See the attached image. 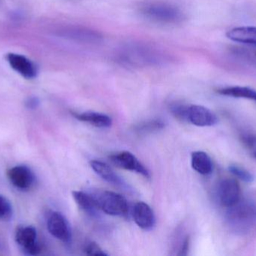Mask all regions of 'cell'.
I'll return each instance as SVG.
<instances>
[{
    "label": "cell",
    "mask_w": 256,
    "mask_h": 256,
    "mask_svg": "<svg viewBox=\"0 0 256 256\" xmlns=\"http://www.w3.org/2000/svg\"><path fill=\"white\" fill-rule=\"evenodd\" d=\"M226 220L232 231L237 234L250 232L256 225V204L249 200H239L227 208Z\"/></svg>",
    "instance_id": "1"
},
{
    "label": "cell",
    "mask_w": 256,
    "mask_h": 256,
    "mask_svg": "<svg viewBox=\"0 0 256 256\" xmlns=\"http://www.w3.org/2000/svg\"><path fill=\"white\" fill-rule=\"evenodd\" d=\"M120 58L124 64L137 67L160 65L166 60L158 48L143 44H131L124 47L120 52Z\"/></svg>",
    "instance_id": "2"
},
{
    "label": "cell",
    "mask_w": 256,
    "mask_h": 256,
    "mask_svg": "<svg viewBox=\"0 0 256 256\" xmlns=\"http://www.w3.org/2000/svg\"><path fill=\"white\" fill-rule=\"evenodd\" d=\"M141 12L146 18L162 24H179L184 19V15L178 7L164 2L146 3Z\"/></svg>",
    "instance_id": "3"
},
{
    "label": "cell",
    "mask_w": 256,
    "mask_h": 256,
    "mask_svg": "<svg viewBox=\"0 0 256 256\" xmlns=\"http://www.w3.org/2000/svg\"><path fill=\"white\" fill-rule=\"evenodd\" d=\"M98 208L106 214L114 216L127 215L128 204L124 197L116 192L104 191L93 195Z\"/></svg>",
    "instance_id": "4"
},
{
    "label": "cell",
    "mask_w": 256,
    "mask_h": 256,
    "mask_svg": "<svg viewBox=\"0 0 256 256\" xmlns=\"http://www.w3.org/2000/svg\"><path fill=\"white\" fill-rule=\"evenodd\" d=\"M15 241L26 255H37L40 252L38 234L33 226H20L15 232Z\"/></svg>",
    "instance_id": "5"
},
{
    "label": "cell",
    "mask_w": 256,
    "mask_h": 256,
    "mask_svg": "<svg viewBox=\"0 0 256 256\" xmlns=\"http://www.w3.org/2000/svg\"><path fill=\"white\" fill-rule=\"evenodd\" d=\"M46 226L51 235L64 243L72 240V230L67 219L60 212H52L46 221Z\"/></svg>",
    "instance_id": "6"
},
{
    "label": "cell",
    "mask_w": 256,
    "mask_h": 256,
    "mask_svg": "<svg viewBox=\"0 0 256 256\" xmlns=\"http://www.w3.org/2000/svg\"><path fill=\"white\" fill-rule=\"evenodd\" d=\"M7 177L10 183L20 190H30L36 183V176L26 165H16L8 170Z\"/></svg>",
    "instance_id": "7"
},
{
    "label": "cell",
    "mask_w": 256,
    "mask_h": 256,
    "mask_svg": "<svg viewBox=\"0 0 256 256\" xmlns=\"http://www.w3.org/2000/svg\"><path fill=\"white\" fill-rule=\"evenodd\" d=\"M218 196L222 207H228L236 204L240 199V188L237 180L224 179L220 183Z\"/></svg>",
    "instance_id": "8"
},
{
    "label": "cell",
    "mask_w": 256,
    "mask_h": 256,
    "mask_svg": "<svg viewBox=\"0 0 256 256\" xmlns=\"http://www.w3.org/2000/svg\"><path fill=\"white\" fill-rule=\"evenodd\" d=\"M110 159L112 163L120 168L141 174L146 178L150 177V174L147 168L130 152L122 151L115 153L112 155Z\"/></svg>",
    "instance_id": "9"
},
{
    "label": "cell",
    "mask_w": 256,
    "mask_h": 256,
    "mask_svg": "<svg viewBox=\"0 0 256 256\" xmlns=\"http://www.w3.org/2000/svg\"><path fill=\"white\" fill-rule=\"evenodd\" d=\"M186 121L200 127L212 126L218 123L216 116L210 110L201 105H188Z\"/></svg>",
    "instance_id": "10"
},
{
    "label": "cell",
    "mask_w": 256,
    "mask_h": 256,
    "mask_svg": "<svg viewBox=\"0 0 256 256\" xmlns=\"http://www.w3.org/2000/svg\"><path fill=\"white\" fill-rule=\"evenodd\" d=\"M62 36L81 43H98L103 39V36L98 32L82 27H68L62 31Z\"/></svg>",
    "instance_id": "11"
},
{
    "label": "cell",
    "mask_w": 256,
    "mask_h": 256,
    "mask_svg": "<svg viewBox=\"0 0 256 256\" xmlns=\"http://www.w3.org/2000/svg\"><path fill=\"white\" fill-rule=\"evenodd\" d=\"M6 60L14 70L26 79H32L37 76L38 70L36 65L24 56L9 53L6 55Z\"/></svg>",
    "instance_id": "12"
},
{
    "label": "cell",
    "mask_w": 256,
    "mask_h": 256,
    "mask_svg": "<svg viewBox=\"0 0 256 256\" xmlns=\"http://www.w3.org/2000/svg\"><path fill=\"white\" fill-rule=\"evenodd\" d=\"M132 217L136 224L144 231L153 229L156 223L154 213L150 206L146 203L140 201L132 208Z\"/></svg>",
    "instance_id": "13"
},
{
    "label": "cell",
    "mask_w": 256,
    "mask_h": 256,
    "mask_svg": "<svg viewBox=\"0 0 256 256\" xmlns=\"http://www.w3.org/2000/svg\"><path fill=\"white\" fill-rule=\"evenodd\" d=\"M90 165L94 172L108 183L115 186H122V187L126 186V183L123 181L122 179L105 162L100 160H92L90 162Z\"/></svg>",
    "instance_id": "14"
},
{
    "label": "cell",
    "mask_w": 256,
    "mask_h": 256,
    "mask_svg": "<svg viewBox=\"0 0 256 256\" xmlns=\"http://www.w3.org/2000/svg\"><path fill=\"white\" fill-rule=\"evenodd\" d=\"M227 38L233 42L250 45L256 48V27H236L226 33Z\"/></svg>",
    "instance_id": "15"
},
{
    "label": "cell",
    "mask_w": 256,
    "mask_h": 256,
    "mask_svg": "<svg viewBox=\"0 0 256 256\" xmlns=\"http://www.w3.org/2000/svg\"><path fill=\"white\" fill-rule=\"evenodd\" d=\"M191 165L192 168L202 175H208L213 171L212 159L203 151H196L192 153Z\"/></svg>",
    "instance_id": "16"
},
{
    "label": "cell",
    "mask_w": 256,
    "mask_h": 256,
    "mask_svg": "<svg viewBox=\"0 0 256 256\" xmlns=\"http://www.w3.org/2000/svg\"><path fill=\"white\" fill-rule=\"evenodd\" d=\"M78 120L85 123H90L92 126L98 128H108L112 125V119L106 114L100 113L84 112L82 114H74Z\"/></svg>",
    "instance_id": "17"
},
{
    "label": "cell",
    "mask_w": 256,
    "mask_h": 256,
    "mask_svg": "<svg viewBox=\"0 0 256 256\" xmlns=\"http://www.w3.org/2000/svg\"><path fill=\"white\" fill-rule=\"evenodd\" d=\"M219 94L230 97L250 99L256 102V90L246 87H228L216 90Z\"/></svg>",
    "instance_id": "18"
},
{
    "label": "cell",
    "mask_w": 256,
    "mask_h": 256,
    "mask_svg": "<svg viewBox=\"0 0 256 256\" xmlns=\"http://www.w3.org/2000/svg\"><path fill=\"white\" fill-rule=\"evenodd\" d=\"M72 194L76 204L84 211L90 214L94 215L97 210H99L93 195H88L81 191H74Z\"/></svg>",
    "instance_id": "19"
},
{
    "label": "cell",
    "mask_w": 256,
    "mask_h": 256,
    "mask_svg": "<svg viewBox=\"0 0 256 256\" xmlns=\"http://www.w3.org/2000/svg\"><path fill=\"white\" fill-rule=\"evenodd\" d=\"M165 127L164 122L160 120H149L136 126V130L140 133H150L156 132Z\"/></svg>",
    "instance_id": "20"
},
{
    "label": "cell",
    "mask_w": 256,
    "mask_h": 256,
    "mask_svg": "<svg viewBox=\"0 0 256 256\" xmlns=\"http://www.w3.org/2000/svg\"><path fill=\"white\" fill-rule=\"evenodd\" d=\"M13 216V207L6 197L0 195V220L9 221Z\"/></svg>",
    "instance_id": "21"
},
{
    "label": "cell",
    "mask_w": 256,
    "mask_h": 256,
    "mask_svg": "<svg viewBox=\"0 0 256 256\" xmlns=\"http://www.w3.org/2000/svg\"><path fill=\"white\" fill-rule=\"evenodd\" d=\"M228 170L232 174H234V176L238 177L240 180L246 182V183H252L254 180V175L250 171L238 166V165H230Z\"/></svg>",
    "instance_id": "22"
},
{
    "label": "cell",
    "mask_w": 256,
    "mask_h": 256,
    "mask_svg": "<svg viewBox=\"0 0 256 256\" xmlns=\"http://www.w3.org/2000/svg\"><path fill=\"white\" fill-rule=\"evenodd\" d=\"M234 54L248 62L250 64L256 67V50L248 49V48H236Z\"/></svg>",
    "instance_id": "23"
},
{
    "label": "cell",
    "mask_w": 256,
    "mask_h": 256,
    "mask_svg": "<svg viewBox=\"0 0 256 256\" xmlns=\"http://www.w3.org/2000/svg\"><path fill=\"white\" fill-rule=\"evenodd\" d=\"M188 106V105H183V104H174V105H172V113L176 118L184 120V121H186Z\"/></svg>",
    "instance_id": "24"
},
{
    "label": "cell",
    "mask_w": 256,
    "mask_h": 256,
    "mask_svg": "<svg viewBox=\"0 0 256 256\" xmlns=\"http://www.w3.org/2000/svg\"><path fill=\"white\" fill-rule=\"evenodd\" d=\"M84 252L88 255H108V254L94 242H90L86 244Z\"/></svg>",
    "instance_id": "25"
},
{
    "label": "cell",
    "mask_w": 256,
    "mask_h": 256,
    "mask_svg": "<svg viewBox=\"0 0 256 256\" xmlns=\"http://www.w3.org/2000/svg\"><path fill=\"white\" fill-rule=\"evenodd\" d=\"M26 107L28 109L30 110H34L36 108H37L40 105V101L38 99L37 97H30L26 101Z\"/></svg>",
    "instance_id": "26"
},
{
    "label": "cell",
    "mask_w": 256,
    "mask_h": 256,
    "mask_svg": "<svg viewBox=\"0 0 256 256\" xmlns=\"http://www.w3.org/2000/svg\"><path fill=\"white\" fill-rule=\"evenodd\" d=\"M246 144L250 150L251 153L256 158V138H249L246 140Z\"/></svg>",
    "instance_id": "27"
}]
</instances>
